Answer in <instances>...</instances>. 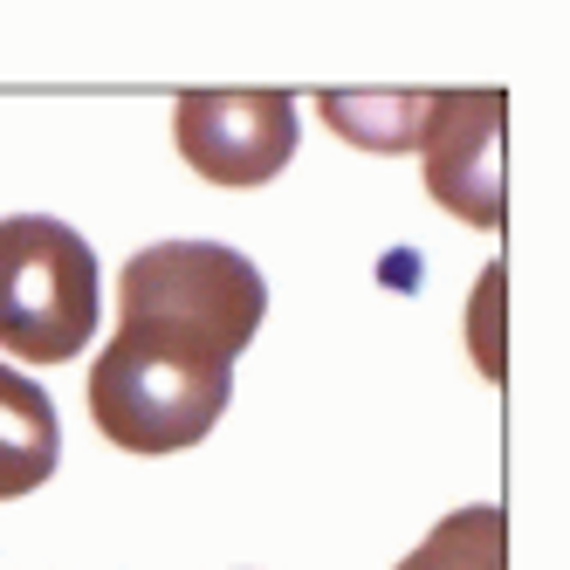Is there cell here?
Instances as JSON below:
<instances>
[{"instance_id": "5", "label": "cell", "mask_w": 570, "mask_h": 570, "mask_svg": "<svg viewBox=\"0 0 570 570\" xmlns=\"http://www.w3.org/2000/svg\"><path fill=\"white\" fill-rule=\"evenodd\" d=\"M56 461H62V426H56L49 392L21 379L14 364H0V502L42 488Z\"/></svg>"}, {"instance_id": "4", "label": "cell", "mask_w": 570, "mask_h": 570, "mask_svg": "<svg viewBox=\"0 0 570 570\" xmlns=\"http://www.w3.org/2000/svg\"><path fill=\"white\" fill-rule=\"evenodd\" d=\"M502 90H468V97H433L426 110V186L446 214H461L468 227L502 220Z\"/></svg>"}, {"instance_id": "6", "label": "cell", "mask_w": 570, "mask_h": 570, "mask_svg": "<svg viewBox=\"0 0 570 570\" xmlns=\"http://www.w3.org/2000/svg\"><path fill=\"white\" fill-rule=\"evenodd\" d=\"M392 570H509V515L495 502L440 515L426 529V543Z\"/></svg>"}, {"instance_id": "3", "label": "cell", "mask_w": 570, "mask_h": 570, "mask_svg": "<svg viewBox=\"0 0 570 570\" xmlns=\"http://www.w3.org/2000/svg\"><path fill=\"white\" fill-rule=\"evenodd\" d=\"M173 138L199 179L262 186L296 158V104L282 90H186Z\"/></svg>"}, {"instance_id": "2", "label": "cell", "mask_w": 570, "mask_h": 570, "mask_svg": "<svg viewBox=\"0 0 570 570\" xmlns=\"http://www.w3.org/2000/svg\"><path fill=\"white\" fill-rule=\"evenodd\" d=\"M97 337V255L49 214L0 220V351L21 364H69Z\"/></svg>"}, {"instance_id": "1", "label": "cell", "mask_w": 570, "mask_h": 570, "mask_svg": "<svg viewBox=\"0 0 570 570\" xmlns=\"http://www.w3.org/2000/svg\"><path fill=\"white\" fill-rule=\"evenodd\" d=\"M268 316L262 268L220 240H151L117 275V337L90 364V420L125 454H186L234 399Z\"/></svg>"}]
</instances>
